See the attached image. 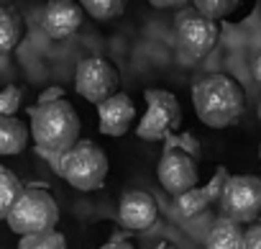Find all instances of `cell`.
<instances>
[{"instance_id": "1", "label": "cell", "mask_w": 261, "mask_h": 249, "mask_svg": "<svg viewBox=\"0 0 261 249\" xmlns=\"http://www.w3.org/2000/svg\"><path fill=\"white\" fill-rule=\"evenodd\" d=\"M31 137L36 152L46 157H62L80 142V116L69 100L39 103L31 110Z\"/></svg>"}, {"instance_id": "2", "label": "cell", "mask_w": 261, "mask_h": 249, "mask_svg": "<svg viewBox=\"0 0 261 249\" xmlns=\"http://www.w3.org/2000/svg\"><path fill=\"white\" fill-rule=\"evenodd\" d=\"M192 105L197 118L210 129L236 126L246 110L243 87L228 75H207L192 87Z\"/></svg>"}, {"instance_id": "3", "label": "cell", "mask_w": 261, "mask_h": 249, "mask_svg": "<svg viewBox=\"0 0 261 249\" xmlns=\"http://www.w3.org/2000/svg\"><path fill=\"white\" fill-rule=\"evenodd\" d=\"M57 172L77 190L90 193L105 185L108 177V154L90 139H80L69 152L57 160Z\"/></svg>"}, {"instance_id": "4", "label": "cell", "mask_w": 261, "mask_h": 249, "mask_svg": "<svg viewBox=\"0 0 261 249\" xmlns=\"http://www.w3.org/2000/svg\"><path fill=\"white\" fill-rule=\"evenodd\" d=\"M6 221L11 231H16L18 236L49 234L59 221V206L46 188H23L21 198L13 203Z\"/></svg>"}, {"instance_id": "5", "label": "cell", "mask_w": 261, "mask_h": 249, "mask_svg": "<svg viewBox=\"0 0 261 249\" xmlns=\"http://www.w3.org/2000/svg\"><path fill=\"white\" fill-rule=\"evenodd\" d=\"M144 98L149 103V110L141 118L136 134L146 142H159V139H167L169 134H179L182 108H179V100L174 98V93L151 87L144 93Z\"/></svg>"}, {"instance_id": "6", "label": "cell", "mask_w": 261, "mask_h": 249, "mask_svg": "<svg viewBox=\"0 0 261 249\" xmlns=\"http://www.w3.org/2000/svg\"><path fill=\"white\" fill-rule=\"evenodd\" d=\"M218 203H220L225 218H230L236 223H251V221L261 218V177L230 175Z\"/></svg>"}, {"instance_id": "7", "label": "cell", "mask_w": 261, "mask_h": 249, "mask_svg": "<svg viewBox=\"0 0 261 249\" xmlns=\"http://www.w3.org/2000/svg\"><path fill=\"white\" fill-rule=\"evenodd\" d=\"M118 70L105 57H87L74 70V90L95 105L113 98L118 93Z\"/></svg>"}, {"instance_id": "8", "label": "cell", "mask_w": 261, "mask_h": 249, "mask_svg": "<svg viewBox=\"0 0 261 249\" xmlns=\"http://www.w3.org/2000/svg\"><path fill=\"white\" fill-rule=\"evenodd\" d=\"M174 36H177V47L185 54L200 59L215 49L220 29L215 21H207L197 11H182L174 21Z\"/></svg>"}, {"instance_id": "9", "label": "cell", "mask_w": 261, "mask_h": 249, "mask_svg": "<svg viewBox=\"0 0 261 249\" xmlns=\"http://www.w3.org/2000/svg\"><path fill=\"white\" fill-rule=\"evenodd\" d=\"M156 177L169 195L179 198V195L190 193L192 188H197V177H200L197 162L192 157H187L185 152H177V149L164 152L159 165H156Z\"/></svg>"}, {"instance_id": "10", "label": "cell", "mask_w": 261, "mask_h": 249, "mask_svg": "<svg viewBox=\"0 0 261 249\" xmlns=\"http://www.w3.org/2000/svg\"><path fill=\"white\" fill-rule=\"evenodd\" d=\"M85 21V11L74 0H51L44 6L41 13V26L54 41H64L80 31Z\"/></svg>"}, {"instance_id": "11", "label": "cell", "mask_w": 261, "mask_h": 249, "mask_svg": "<svg viewBox=\"0 0 261 249\" xmlns=\"http://www.w3.org/2000/svg\"><path fill=\"white\" fill-rule=\"evenodd\" d=\"M118 216H120V223L125 229L146 231L159 218V203L154 200V195H149L144 190H130V193H125L120 198Z\"/></svg>"}, {"instance_id": "12", "label": "cell", "mask_w": 261, "mask_h": 249, "mask_svg": "<svg viewBox=\"0 0 261 249\" xmlns=\"http://www.w3.org/2000/svg\"><path fill=\"white\" fill-rule=\"evenodd\" d=\"M97 126L105 137H123L136 118V103L125 93H115L97 105Z\"/></svg>"}, {"instance_id": "13", "label": "cell", "mask_w": 261, "mask_h": 249, "mask_svg": "<svg viewBox=\"0 0 261 249\" xmlns=\"http://www.w3.org/2000/svg\"><path fill=\"white\" fill-rule=\"evenodd\" d=\"M29 144V129L16 116H0V154H21Z\"/></svg>"}, {"instance_id": "14", "label": "cell", "mask_w": 261, "mask_h": 249, "mask_svg": "<svg viewBox=\"0 0 261 249\" xmlns=\"http://www.w3.org/2000/svg\"><path fill=\"white\" fill-rule=\"evenodd\" d=\"M205 249H243V226L230 218H218L207 231Z\"/></svg>"}, {"instance_id": "15", "label": "cell", "mask_w": 261, "mask_h": 249, "mask_svg": "<svg viewBox=\"0 0 261 249\" xmlns=\"http://www.w3.org/2000/svg\"><path fill=\"white\" fill-rule=\"evenodd\" d=\"M26 34V24L11 8H0V54H11Z\"/></svg>"}, {"instance_id": "16", "label": "cell", "mask_w": 261, "mask_h": 249, "mask_svg": "<svg viewBox=\"0 0 261 249\" xmlns=\"http://www.w3.org/2000/svg\"><path fill=\"white\" fill-rule=\"evenodd\" d=\"M21 193H23V185L16 177V172L0 165V218L8 216V211L21 198Z\"/></svg>"}, {"instance_id": "17", "label": "cell", "mask_w": 261, "mask_h": 249, "mask_svg": "<svg viewBox=\"0 0 261 249\" xmlns=\"http://www.w3.org/2000/svg\"><path fill=\"white\" fill-rule=\"evenodd\" d=\"M213 200L207 198V190L205 188H192L190 193L179 195L177 198V211L185 216V218H192V216H200Z\"/></svg>"}, {"instance_id": "18", "label": "cell", "mask_w": 261, "mask_h": 249, "mask_svg": "<svg viewBox=\"0 0 261 249\" xmlns=\"http://www.w3.org/2000/svg\"><path fill=\"white\" fill-rule=\"evenodd\" d=\"M85 13H90L92 18L97 21H110V18H118L123 11H125V3L123 0H85L80 3Z\"/></svg>"}, {"instance_id": "19", "label": "cell", "mask_w": 261, "mask_h": 249, "mask_svg": "<svg viewBox=\"0 0 261 249\" xmlns=\"http://www.w3.org/2000/svg\"><path fill=\"white\" fill-rule=\"evenodd\" d=\"M18 249H67V239L64 234H59L57 229L49 234H34V236H21Z\"/></svg>"}, {"instance_id": "20", "label": "cell", "mask_w": 261, "mask_h": 249, "mask_svg": "<svg viewBox=\"0 0 261 249\" xmlns=\"http://www.w3.org/2000/svg\"><path fill=\"white\" fill-rule=\"evenodd\" d=\"M236 8H238L236 0H197V3H195V11L200 16H205L207 21H215V24L220 18L230 16Z\"/></svg>"}, {"instance_id": "21", "label": "cell", "mask_w": 261, "mask_h": 249, "mask_svg": "<svg viewBox=\"0 0 261 249\" xmlns=\"http://www.w3.org/2000/svg\"><path fill=\"white\" fill-rule=\"evenodd\" d=\"M172 149H177V152H185L187 157H192L195 162L200 160V154H202V147H200V142L192 137V134H169L167 139H164V152H172Z\"/></svg>"}, {"instance_id": "22", "label": "cell", "mask_w": 261, "mask_h": 249, "mask_svg": "<svg viewBox=\"0 0 261 249\" xmlns=\"http://www.w3.org/2000/svg\"><path fill=\"white\" fill-rule=\"evenodd\" d=\"M23 100V90L16 85H8L0 90V116H16Z\"/></svg>"}, {"instance_id": "23", "label": "cell", "mask_w": 261, "mask_h": 249, "mask_svg": "<svg viewBox=\"0 0 261 249\" xmlns=\"http://www.w3.org/2000/svg\"><path fill=\"white\" fill-rule=\"evenodd\" d=\"M228 170L225 167H218V172H215V177L210 180V185H205V190H207V198L210 200H220V195H223V188H225V183H228Z\"/></svg>"}, {"instance_id": "24", "label": "cell", "mask_w": 261, "mask_h": 249, "mask_svg": "<svg viewBox=\"0 0 261 249\" xmlns=\"http://www.w3.org/2000/svg\"><path fill=\"white\" fill-rule=\"evenodd\" d=\"M243 249H261V223H253L243 231Z\"/></svg>"}, {"instance_id": "25", "label": "cell", "mask_w": 261, "mask_h": 249, "mask_svg": "<svg viewBox=\"0 0 261 249\" xmlns=\"http://www.w3.org/2000/svg\"><path fill=\"white\" fill-rule=\"evenodd\" d=\"M251 75H253V80L261 85V49L253 54V59H251Z\"/></svg>"}, {"instance_id": "26", "label": "cell", "mask_w": 261, "mask_h": 249, "mask_svg": "<svg viewBox=\"0 0 261 249\" xmlns=\"http://www.w3.org/2000/svg\"><path fill=\"white\" fill-rule=\"evenodd\" d=\"M100 249H134V244H130V241H123V239H115V241L102 244Z\"/></svg>"}, {"instance_id": "27", "label": "cell", "mask_w": 261, "mask_h": 249, "mask_svg": "<svg viewBox=\"0 0 261 249\" xmlns=\"http://www.w3.org/2000/svg\"><path fill=\"white\" fill-rule=\"evenodd\" d=\"M151 6L154 8H182L185 11V3H172V0H164V3H162V0H154Z\"/></svg>"}, {"instance_id": "28", "label": "cell", "mask_w": 261, "mask_h": 249, "mask_svg": "<svg viewBox=\"0 0 261 249\" xmlns=\"http://www.w3.org/2000/svg\"><path fill=\"white\" fill-rule=\"evenodd\" d=\"M156 249H174L172 244H162V246H156Z\"/></svg>"}, {"instance_id": "29", "label": "cell", "mask_w": 261, "mask_h": 249, "mask_svg": "<svg viewBox=\"0 0 261 249\" xmlns=\"http://www.w3.org/2000/svg\"><path fill=\"white\" fill-rule=\"evenodd\" d=\"M258 118H261V103H258Z\"/></svg>"}, {"instance_id": "30", "label": "cell", "mask_w": 261, "mask_h": 249, "mask_svg": "<svg viewBox=\"0 0 261 249\" xmlns=\"http://www.w3.org/2000/svg\"><path fill=\"white\" fill-rule=\"evenodd\" d=\"M258 157H261V147H258Z\"/></svg>"}]
</instances>
